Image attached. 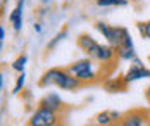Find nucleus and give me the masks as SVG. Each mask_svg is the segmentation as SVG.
<instances>
[{"instance_id":"f257e3e1","label":"nucleus","mask_w":150,"mask_h":126,"mask_svg":"<svg viewBox=\"0 0 150 126\" xmlns=\"http://www.w3.org/2000/svg\"><path fill=\"white\" fill-rule=\"evenodd\" d=\"M83 85V81L74 76L73 73H69L67 69L62 67H50L42 74V78L38 79V86L40 88H50V86H57L64 92H73L78 90Z\"/></svg>"},{"instance_id":"f03ea898","label":"nucleus","mask_w":150,"mask_h":126,"mask_svg":"<svg viewBox=\"0 0 150 126\" xmlns=\"http://www.w3.org/2000/svg\"><path fill=\"white\" fill-rule=\"evenodd\" d=\"M67 71L73 73L74 76H78L83 83L95 81V78H97V73H95V69H93V59H91V57L78 59L76 62H73L67 67Z\"/></svg>"},{"instance_id":"7ed1b4c3","label":"nucleus","mask_w":150,"mask_h":126,"mask_svg":"<svg viewBox=\"0 0 150 126\" xmlns=\"http://www.w3.org/2000/svg\"><path fill=\"white\" fill-rule=\"evenodd\" d=\"M60 121V116L57 110H52L48 107L38 105L35 112L31 114V118L28 119L30 126H54Z\"/></svg>"},{"instance_id":"20e7f679","label":"nucleus","mask_w":150,"mask_h":126,"mask_svg":"<svg viewBox=\"0 0 150 126\" xmlns=\"http://www.w3.org/2000/svg\"><path fill=\"white\" fill-rule=\"evenodd\" d=\"M95 30L104 36L107 43H110L114 47L119 45L121 35H122V26H110V24H107L104 21H97L95 23Z\"/></svg>"},{"instance_id":"39448f33","label":"nucleus","mask_w":150,"mask_h":126,"mask_svg":"<svg viewBox=\"0 0 150 126\" xmlns=\"http://www.w3.org/2000/svg\"><path fill=\"white\" fill-rule=\"evenodd\" d=\"M149 123V112L147 110H140V109H135L131 112H126L122 114L119 125L122 126H143Z\"/></svg>"},{"instance_id":"423d86ee","label":"nucleus","mask_w":150,"mask_h":126,"mask_svg":"<svg viewBox=\"0 0 150 126\" xmlns=\"http://www.w3.org/2000/svg\"><path fill=\"white\" fill-rule=\"evenodd\" d=\"M117 57V48L114 47V45H110V43H100L98 48H97V52H95V55H93V61H97V62L100 64H109L112 62L114 59Z\"/></svg>"},{"instance_id":"0eeeda50","label":"nucleus","mask_w":150,"mask_h":126,"mask_svg":"<svg viewBox=\"0 0 150 126\" xmlns=\"http://www.w3.org/2000/svg\"><path fill=\"white\" fill-rule=\"evenodd\" d=\"M150 78V67L145 66H135L131 64V67L126 71V74L122 76V81L126 85L133 83V81H140V79H149Z\"/></svg>"},{"instance_id":"6e6552de","label":"nucleus","mask_w":150,"mask_h":126,"mask_svg":"<svg viewBox=\"0 0 150 126\" xmlns=\"http://www.w3.org/2000/svg\"><path fill=\"white\" fill-rule=\"evenodd\" d=\"M38 105H43V107H48V109H52V110L60 112L62 107H64V100H62V97L57 92H48V93H45L40 98Z\"/></svg>"},{"instance_id":"1a4fd4ad","label":"nucleus","mask_w":150,"mask_h":126,"mask_svg":"<svg viewBox=\"0 0 150 126\" xmlns=\"http://www.w3.org/2000/svg\"><path fill=\"white\" fill-rule=\"evenodd\" d=\"M98 45H100V43H98L93 36L86 35V33H83V35L78 36V47L81 48L88 57H91V59H93V55H95V52H97Z\"/></svg>"},{"instance_id":"9d476101","label":"nucleus","mask_w":150,"mask_h":126,"mask_svg":"<svg viewBox=\"0 0 150 126\" xmlns=\"http://www.w3.org/2000/svg\"><path fill=\"white\" fill-rule=\"evenodd\" d=\"M23 9H24V0H17L16 7L9 14V23H11V26L16 33H19L23 30Z\"/></svg>"},{"instance_id":"9b49d317","label":"nucleus","mask_w":150,"mask_h":126,"mask_svg":"<svg viewBox=\"0 0 150 126\" xmlns=\"http://www.w3.org/2000/svg\"><path fill=\"white\" fill-rule=\"evenodd\" d=\"M122 114L117 112V110H104V112H98L95 116V125H104V126H109V125H114V123H119Z\"/></svg>"},{"instance_id":"f8f14e48","label":"nucleus","mask_w":150,"mask_h":126,"mask_svg":"<svg viewBox=\"0 0 150 126\" xmlns=\"http://www.w3.org/2000/svg\"><path fill=\"white\" fill-rule=\"evenodd\" d=\"M67 38V30H62V31H59L54 38H50L48 40V43H47V50H55V48L59 47L60 42H64Z\"/></svg>"},{"instance_id":"ddd939ff","label":"nucleus","mask_w":150,"mask_h":126,"mask_svg":"<svg viewBox=\"0 0 150 126\" xmlns=\"http://www.w3.org/2000/svg\"><path fill=\"white\" fill-rule=\"evenodd\" d=\"M126 86V83L121 79H109V81H105V88H107V92H110V93H116V92H119Z\"/></svg>"},{"instance_id":"4468645a","label":"nucleus","mask_w":150,"mask_h":126,"mask_svg":"<svg viewBox=\"0 0 150 126\" xmlns=\"http://www.w3.org/2000/svg\"><path fill=\"white\" fill-rule=\"evenodd\" d=\"M26 64H28V55H19V57H16L14 62L11 64V67L14 69L16 73H23L24 71V67H26Z\"/></svg>"},{"instance_id":"2eb2a0df","label":"nucleus","mask_w":150,"mask_h":126,"mask_svg":"<svg viewBox=\"0 0 150 126\" xmlns=\"http://www.w3.org/2000/svg\"><path fill=\"white\" fill-rule=\"evenodd\" d=\"M117 57L121 61H133L136 57V50L135 48H117Z\"/></svg>"},{"instance_id":"dca6fc26","label":"nucleus","mask_w":150,"mask_h":126,"mask_svg":"<svg viewBox=\"0 0 150 126\" xmlns=\"http://www.w3.org/2000/svg\"><path fill=\"white\" fill-rule=\"evenodd\" d=\"M98 7H124L128 5V0H97Z\"/></svg>"},{"instance_id":"f3484780","label":"nucleus","mask_w":150,"mask_h":126,"mask_svg":"<svg viewBox=\"0 0 150 126\" xmlns=\"http://www.w3.org/2000/svg\"><path fill=\"white\" fill-rule=\"evenodd\" d=\"M24 85H26V73L23 71V73H19V76H17V79H16V85H14V88H12L11 93L12 95H19L21 92H23Z\"/></svg>"},{"instance_id":"a211bd4d","label":"nucleus","mask_w":150,"mask_h":126,"mask_svg":"<svg viewBox=\"0 0 150 126\" xmlns=\"http://www.w3.org/2000/svg\"><path fill=\"white\" fill-rule=\"evenodd\" d=\"M136 28H138V31L142 35V38L150 40V21H147V23H138Z\"/></svg>"},{"instance_id":"6ab92c4d","label":"nucleus","mask_w":150,"mask_h":126,"mask_svg":"<svg viewBox=\"0 0 150 126\" xmlns=\"http://www.w3.org/2000/svg\"><path fill=\"white\" fill-rule=\"evenodd\" d=\"M33 30L36 33H42L43 31V26H42V23H33Z\"/></svg>"},{"instance_id":"aec40b11","label":"nucleus","mask_w":150,"mask_h":126,"mask_svg":"<svg viewBox=\"0 0 150 126\" xmlns=\"http://www.w3.org/2000/svg\"><path fill=\"white\" fill-rule=\"evenodd\" d=\"M5 42V26L2 24L0 26V43H4Z\"/></svg>"},{"instance_id":"412c9836","label":"nucleus","mask_w":150,"mask_h":126,"mask_svg":"<svg viewBox=\"0 0 150 126\" xmlns=\"http://www.w3.org/2000/svg\"><path fill=\"white\" fill-rule=\"evenodd\" d=\"M0 86H2V92H5V74L4 73L0 74Z\"/></svg>"},{"instance_id":"4be33fe9","label":"nucleus","mask_w":150,"mask_h":126,"mask_svg":"<svg viewBox=\"0 0 150 126\" xmlns=\"http://www.w3.org/2000/svg\"><path fill=\"white\" fill-rule=\"evenodd\" d=\"M131 64H135V66H145V64L142 62V61H140V59H138V57H135V59H133V61H131Z\"/></svg>"},{"instance_id":"5701e85b","label":"nucleus","mask_w":150,"mask_h":126,"mask_svg":"<svg viewBox=\"0 0 150 126\" xmlns=\"http://www.w3.org/2000/svg\"><path fill=\"white\" fill-rule=\"evenodd\" d=\"M145 98H147V102L150 104V85L147 86V90H145Z\"/></svg>"},{"instance_id":"b1692460","label":"nucleus","mask_w":150,"mask_h":126,"mask_svg":"<svg viewBox=\"0 0 150 126\" xmlns=\"http://www.w3.org/2000/svg\"><path fill=\"white\" fill-rule=\"evenodd\" d=\"M50 2H52V0H42V4H45V5L47 4H50Z\"/></svg>"},{"instance_id":"393cba45","label":"nucleus","mask_w":150,"mask_h":126,"mask_svg":"<svg viewBox=\"0 0 150 126\" xmlns=\"http://www.w3.org/2000/svg\"><path fill=\"white\" fill-rule=\"evenodd\" d=\"M149 123H150V109H149Z\"/></svg>"},{"instance_id":"a878e982","label":"nucleus","mask_w":150,"mask_h":126,"mask_svg":"<svg viewBox=\"0 0 150 126\" xmlns=\"http://www.w3.org/2000/svg\"><path fill=\"white\" fill-rule=\"evenodd\" d=\"M149 62H150V55H149Z\"/></svg>"},{"instance_id":"bb28decb","label":"nucleus","mask_w":150,"mask_h":126,"mask_svg":"<svg viewBox=\"0 0 150 126\" xmlns=\"http://www.w3.org/2000/svg\"><path fill=\"white\" fill-rule=\"evenodd\" d=\"M128 2H131V0H128Z\"/></svg>"}]
</instances>
